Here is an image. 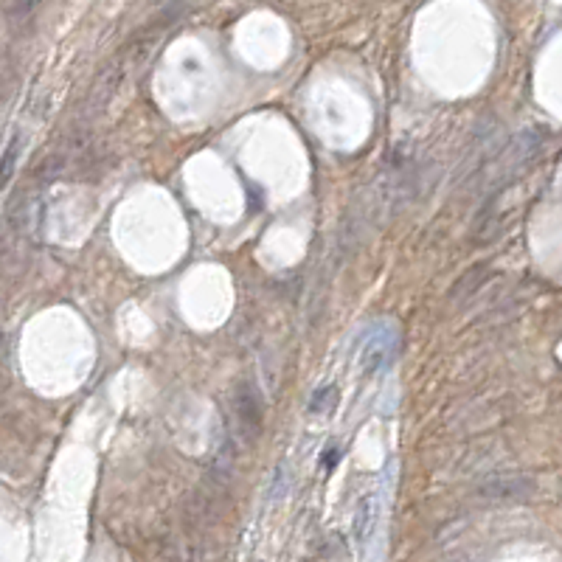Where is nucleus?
<instances>
[{"mask_svg":"<svg viewBox=\"0 0 562 562\" xmlns=\"http://www.w3.org/2000/svg\"><path fill=\"white\" fill-rule=\"evenodd\" d=\"M14 161H17V138L9 143L3 161H0V189L9 183V177H12V172H14Z\"/></svg>","mask_w":562,"mask_h":562,"instance_id":"nucleus-1","label":"nucleus"}]
</instances>
